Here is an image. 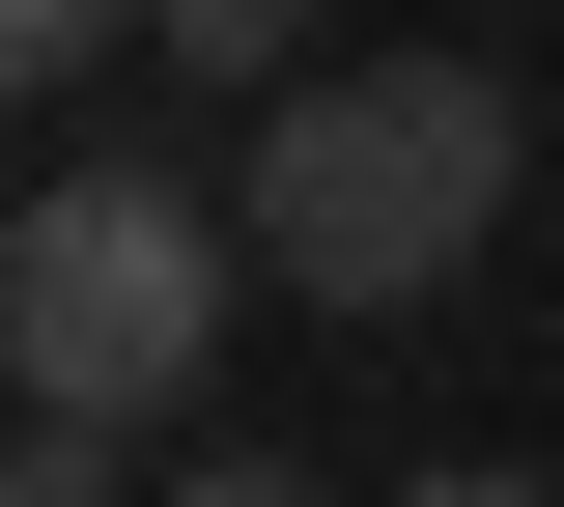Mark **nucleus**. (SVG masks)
I'll return each mask as SVG.
<instances>
[{
  "instance_id": "obj_2",
  "label": "nucleus",
  "mask_w": 564,
  "mask_h": 507,
  "mask_svg": "<svg viewBox=\"0 0 564 507\" xmlns=\"http://www.w3.org/2000/svg\"><path fill=\"white\" fill-rule=\"evenodd\" d=\"M226 283H254V225H226L170 142H57L29 225H0V366H29V423H141L170 451V395L226 366Z\"/></svg>"
},
{
  "instance_id": "obj_4",
  "label": "nucleus",
  "mask_w": 564,
  "mask_h": 507,
  "mask_svg": "<svg viewBox=\"0 0 564 507\" xmlns=\"http://www.w3.org/2000/svg\"><path fill=\"white\" fill-rule=\"evenodd\" d=\"M0 507H170V480H141V423H29V451H0Z\"/></svg>"
},
{
  "instance_id": "obj_1",
  "label": "nucleus",
  "mask_w": 564,
  "mask_h": 507,
  "mask_svg": "<svg viewBox=\"0 0 564 507\" xmlns=\"http://www.w3.org/2000/svg\"><path fill=\"white\" fill-rule=\"evenodd\" d=\"M508 169H536L508 57H311L254 142H226V225H254V283H311V310H423L508 225Z\"/></svg>"
},
{
  "instance_id": "obj_6",
  "label": "nucleus",
  "mask_w": 564,
  "mask_h": 507,
  "mask_svg": "<svg viewBox=\"0 0 564 507\" xmlns=\"http://www.w3.org/2000/svg\"><path fill=\"white\" fill-rule=\"evenodd\" d=\"M170 507H339L311 451H170Z\"/></svg>"
},
{
  "instance_id": "obj_7",
  "label": "nucleus",
  "mask_w": 564,
  "mask_h": 507,
  "mask_svg": "<svg viewBox=\"0 0 564 507\" xmlns=\"http://www.w3.org/2000/svg\"><path fill=\"white\" fill-rule=\"evenodd\" d=\"M395 507H564V480H395Z\"/></svg>"
},
{
  "instance_id": "obj_3",
  "label": "nucleus",
  "mask_w": 564,
  "mask_h": 507,
  "mask_svg": "<svg viewBox=\"0 0 564 507\" xmlns=\"http://www.w3.org/2000/svg\"><path fill=\"white\" fill-rule=\"evenodd\" d=\"M170 85H254L282 113V85H311V0H170Z\"/></svg>"
},
{
  "instance_id": "obj_5",
  "label": "nucleus",
  "mask_w": 564,
  "mask_h": 507,
  "mask_svg": "<svg viewBox=\"0 0 564 507\" xmlns=\"http://www.w3.org/2000/svg\"><path fill=\"white\" fill-rule=\"evenodd\" d=\"M113 29H141V0H0V57H29V85H85Z\"/></svg>"
}]
</instances>
